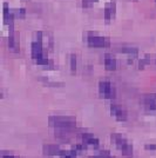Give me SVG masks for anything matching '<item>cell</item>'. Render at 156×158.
Returning a JSON list of instances; mask_svg holds the SVG:
<instances>
[{
  "label": "cell",
  "mask_w": 156,
  "mask_h": 158,
  "mask_svg": "<svg viewBox=\"0 0 156 158\" xmlns=\"http://www.w3.org/2000/svg\"><path fill=\"white\" fill-rule=\"evenodd\" d=\"M48 123L55 129H68L73 130L77 126V119L72 116H51Z\"/></svg>",
  "instance_id": "6da1fadb"
},
{
  "label": "cell",
  "mask_w": 156,
  "mask_h": 158,
  "mask_svg": "<svg viewBox=\"0 0 156 158\" xmlns=\"http://www.w3.org/2000/svg\"><path fill=\"white\" fill-rule=\"evenodd\" d=\"M112 140L115 143L117 149H120L122 151L123 156H132L133 155V146L127 142V139L122 135H117V133L112 135Z\"/></svg>",
  "instance_id": "7a4b0ae2"
},
{
  "label": "cell",
  "mask_w": 156,
  "mask_h": 158,
  "mask_svg": "<svg viewBox=\"0 0 156 158\" xmlns=\"http://www.w3.org/2000/svg\"><path fill=\"white\" fill-rule=\"evenodd\" d=\"M99 91H100L101 96H103L106 99H113L115 97V90L109 81H100Z\"/></svg>",
  "instance_id": "3957f363"
},
{
  "label": "cell",
  "mask_w": 156,
  "mask_h": 158,
  "mask_svg": "<svg viewBox=\"0 0 156 158\" xmlns=\"http://www.w3.org/2000/svg\"><path fill=\"white\" fill-rule=\"evenodd\" d=\"M87 42L92 47H107V46H109V40L107 38L94 36L92 33H89V36L87 38Z\"/></svg>",
  "instance_id": "277c9868"
},
{
  "label": "cell",
  "mask_w": 156,
  "mask_h": 158,
  "mask_svg": "<svg viewBox=\"0 0 156 158\" xmlns=\"http://www.w3.org/2000/svg\"><path fill=\"white\" fill-rule=\"evenodd\" d=\"M110 113L120 121H124L127 120V111L120 106V105H116V104H112L110 105Z\"/></svg>",
  "instance_id": "5b68a950"
},
{
  "label": "cell",
  "mask_w": 156,
  "mask_h": 158,
  "mask_svg": "<svg viewBox=\"0 0 156 158\" xmlns=\"http://www.w3.org/2000/svg\"><path fill=\"white\" fill-rule=\"evenodd\" d=\"M31 51H32V58L38 60L39 58L43 57V52H42V45L41 42L38 41H33L31 45Z\"/></svg>",
  "instance_id": "8992f818"
},
{
  "label": "cell",
  "mask_w": 156,
  "mask_h": 158,
  "mask_svg": "<svg viewBox=\"0 0 156 158\" xmlns=\"http://www.w3.org/2000/svg\"><path fill=\"white\" fill-rule=\"evenodd\" d=\"M8 47L13 51V52H19V42L18 38L14 33L13 30H10V37H8Z\"/></svg>",
  "instance_id": "52a82bcc"
},
{
  "label": "cell",
  "mask_w": 156,
  "mask_h": 158,
  "mask_svg": "<svg viewBox=\"0 0 156 158\" xmlns=\"http://www.w3.org/2000/svg\"><path fill=\"white\" fill-rule=\"evenodd\" d=\"M81 138H82L83 143L86 145H92L94 148H99V145H100L99 139L95 138L94 135H92V133H82L81 135Z\"/></svg>",
  "instance_id": "ba28073f"
},
{
  "label": "cell",
  "mask_w": 156,
  "mask_h": 158,
  "mask_svg": "<svg viewBox=\"0 0 156 158\" xmlns=\"http://www.w3.org/2000/svg\"><path fill=\"white\" fill-rule=\"evenodd\" d=\"M61 149L59 145H53V144H49V145H45L43 146V154L47 155V156H55L61 154Z\"/></svg>",
  "instance_id": "9c48e42d"
},
{
  "label": "cell",
  "mask_w": 156,
  "mask_h": 158,
  "mask_svg": "<svg viewBox=\"0 0 156 158\" xmlns=\"http://www.w3.org/2000/svg\"><path fill=\"white\" fill-rule=\"evenodd\" d=\"M115 11H116V6H115V2H108L104 7V19L110 20L112 18H114L115 16Z\"/></svg>",
  "instance_id": "30bf717a"
},
{
  "label": "cell",
  "mask_w": 156,
  "mask_h": 158,
  "mask_svg": "<svg viewBox=\"0 0 156 158\" xmlns=\"http://www.w3.org/2000/svg\"><path fill=\"white\" fill-rule=\"evenodd\" d=\"M104 66L108 71H114L116 69V60L114 59L112 56L106 54L104 57Z\"/></svg>",
  "instance_id": "8fae6325"
},
{
  "label": "cell",
  "mask_w": 156,
  "mask_h": 158,
  "mask_svg": "<svg viewBox=\"0 0 156 158\" xmlns=\"http://www.w3.org/2000/svg\"><path fill=\"white\" fill-rule=\"evenodd\" d=\"M142 103H143V105H144V107L147 110H150V111L156 110V99H152L149 97H147V96H144Z\"/></svg>",
  "instance_id": "7c38bea8"
},
{
  "label": "cell",
  "mask_w": 156,
  "mask_h": 158,
  "mask_svg": "<svg viewBox=\"0 0 156 158\" xmlns=\"http://www.w3.org/2000/svg\"><path fill=\"white\" fill-rule=\"evenodd\" d=\"M60 157L61 158H77V152L72 149V150H69V151H61V154H60Z\"/></svg>",
  "instance_id": "4fadbf2b"
},
{
  "label": "cell",
  "mask_w": 156,
  "mask_h": 158,
  "mask_svg": "<svg viewBox=\"0 0 156 158\" xmlns=\"http://www.w3.org/2000/svg\"><path fill=\"white\" fill-rule=\"evenodd\" d=\"M121 52L123 53H129V54H137V48H133V47H122Z\"/></svg>",
  "instance_id": "5bb4252c"
},
{
  "label": "cell",
  "mask_w": 156,
  "mask_h": 158,
  "mask_svg": "<svg viewBox=\"0 0 156 158\" xmlns=\"http://www.w3.org/2000/svg\"><path fill=\"white\" fill-rule=\"evenodd\" d=\"M71 70H72V72L77 71V56L75 54L71 56Z\"/></svg>",
  "instance_id": "9a60e30c"
},
{
  "label": "cell",
  "mask_w": 156,
  "mask_h": 158,
  "mask_svg": "<svg viewBox=\"0 0 156 158\" xmlns=\"http://www.w3.org/2000/svg\"><path fill=\"white\" fill-rule=\"evenodd\" d=\"M35 61H37V64H39V65H45V66H47L48 63H49V60L47 59L46 57H41V58H39V59L35 60Z\"/></svg>",
  "instance_id": "2e32d148"
},
{
  "label": "cell",
  "mask_w": 156,
  "mask_h": 158,
  "mask_svg": "<svg viewBox=\"0 0 156 158\" xmlns=\"http://www.w3.org/2000/svg\"><path fill=\"white\" fill-rule=\"evenodd\" d=\"M95 158H114L112 157L110 155H109V152L108 151H103V152H100L99 155H96V156H94Z\"/></svg>",
  "instance_id": "e0dca14e"
},
{
  "label": "cell",
  "mask_w": 156,
  "mask_h": 158,
  "mask_svg": "<svg viewBox=\"0 0 156 158\" xmlns=\"http://www.w3.org/2000/svg\"><path fill=\"white\" fill-rule=\"evenodd\" d=\"M93 2H94V0H82V6L83 7H91Z\"/></svg>",
  "instance_id": "ac0fdd59"
},
{
  "label": "cell",
  "mask_w": 156,
  "mask_h": 158,
  "mask_svg": "<svg viewBox=\"0 0 156 158\" xmlns=\"http://www.w3.org/2000/svg\"><path fill=\"white\" fill-rule=\"evenodd\" d=\"M144 149L146 150H156V144H147V145H144Z\"/></svg>",
  "instance_id": "d6986e66"
},
{
  "label": "cell",
  "mask_w": 156,
  "mask_h": 158,
  "mask_svg": "<svg viewBox=\"0 0 156 158\" xmlns=\"http://www.w3.org/2000/svg\"><path fill=\"white\" fill-rule=\"evenodd\" d=\"M150 60H148V59H142V60H140V64H138V66H140V69H143V66L146 65V64H148Z\"/></svg>",
  "instance_id": "ffe728a7"
},
{
  "label": "cell",
  "mask_w": 156,
  "mask_h": 158,
  "mask_svg": "<svg viewBox=\"0 0 156 158\" xmlns=\"http://www.w3.org/2000/svg\"><path fill=\"white\" fill-rule=\"evenodd\" d=\"M2 158H17V157H14V156H12V155H4Z\"/></svg>",
  "instance_id": "44dd1931"
},
{
  "label": "cell",
  "mask_w": 156,
  "mask_h": 158,
  "mask_svg": "<svg viewBox=\"0 0 156 158\" xmlns=\"http://www.w3.org/2000/svg\"><path fill=\"white\" fill-rule=\"evenodd\" d=\"M91 158H95V157H91Z\"/></svg>",
  "instance_id": "7402d4cb"
},
{
  "label": "cell",
  "mask_w": 156,
  "mask_h": 158,
  "mask_svg": "<svg viewBox=\"0 0 156 158\" xmlns=\"http://www.w3.org/2000/svg\"><path fill=\"white\" fill-rule=\"evenodd\" d=\"M94 1H96V0H94Z\"/></svg>",
  "instance_id": "603a6c76"
},
{
  "label": "cell",
  "mask_w": 156,
  "mask_h": 158,
  "mask_svg": "<svg viewBox=\"0 0 156 158\" xmlns=\"http://www.w3.org/2000/svg\"><path fill=\"white\" fill-rule=\"evenodd\" d=\"M155 1H156V0H155Z\"/></svg>",
  "instance_id": "cb8c5ba5"
}]
</instances>
